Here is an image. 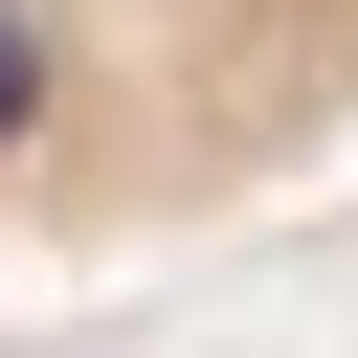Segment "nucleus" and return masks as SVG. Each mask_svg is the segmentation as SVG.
<instances>
[{"label":"nucleus","instance_id":"f257e3e1","mask_svg":"<svg viewBox=\"0 0 358 358\" xmlns=\"http://www.w3.org/2000/svg\"><path fill=\"white\" fill-rule=\"evenodd\" d=\"M358 112V0H0V224L112 246L291 179Z\"/></svg>","mask_w":358,"mask_h":358}]
</instances>
